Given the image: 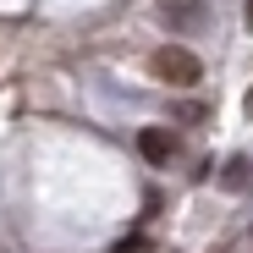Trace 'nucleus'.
<instances>
[{
	"mask_svg": "<svg viewBox=\"0 0 253 253\" xmlns=\"http://www.w3.org/2000/svg\"><path fill=\"white\" fill-rule=\"evenodd\" d=\"M248 28H253V0H248Z\"/></svg>",
	"mask_w": 253,
	"mask_h": 253,
	"instance_id": "6",
	"label": "nucleus"
},
{
	"mask_svg": "<svg viewBox=\"0 0 253 253\" xmlns=\"http://www.w3.org/2000/svg\"><path fill=\"white\" fill-rule=\"evenodd\" d=\"M149 72H154L160 83H171V88H193V83L204 77V61H198L193 50H182V44H160V50L149 55Z\"/></svg>",
	"mask_w": 253,
	"mask_h": 253,
	"instance_id": "1",
	"label": "nucleus"
},
{
	"mask_svg": "<svg viewBox=\"0 0 253 253\" xmlns=\"http://www.w3.org/2000/svg\"><path fill=\"white\" fill-rule=\"evenodd\" d=\"M242 182H248V165H242V160H231V171H226V187H242Z\"/></svg>",
	"mask_w": 253,
	"mask_h": 253,
	"instance_id": "5",
	"label": "nucleus"
},
{
	"mask_svg": "<svg viewBox=\"0 0 253 253\" xmlns=\"http://www.w3.org/2000/svg\"><path fill=\"white\" fill-rule=\"evenodd\" d=\"M204 116H209V110H204V105H193V99H187V105H176V121H204Z\"/></svg>",
	"mask_w": 253,
	"mask_h": 253,
	"instance_id": "4",
	"label": "nucleus"
},
{
	"mask_svg": "<svg viewBox=\"0 0 253 253\" xmlns=\"http://www.w3.org/2000/svg\"><path fill=\"white\" fill-rule=\"evenodd\" d=\"M154 11H160V22H165V28L182 33V39L209 28V0H160Z\"/></svg>",
	"mask_w": 253,
	"mask_h": 253,
	"instance_id": "2",
	"label": "nucleus"
},
{
	"mask_svg": "<svg viewBox=\"0 0 253 253\" xmlns=\"http://www.w3.org/2000/svg\"><path fill=\"white\" fill-rule=\"evenodd\" d=\"M138 154H143L149 165H171V154H176V138L165 132V126H143V132H138Z\"/></svg>",
	"mask_w": 253,
	"mask_h": 253,
	"instance_id": "3",
	"label": "nucleus"
}]
</instances>
